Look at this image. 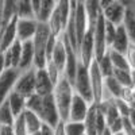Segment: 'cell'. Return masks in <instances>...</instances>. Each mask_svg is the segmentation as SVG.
<instances>
[{"label":"cell","instance_id":"cell-1","mask_svg":"<svg viewBox=\"0 0 135 135\" xmlns=\"http://www.w3.org/2000/svg\"><path fill=\"white\" fill-rule=\"evenodd\" d=\"M55 107H57L60 119L62 122H68V115H69V108L72 104V100L74 96L73 85L66 80L65 77H61V80L54 85L53 93H51Z\"/></svg>","mask_w":135,"mask_h":135},{"label":"cell","instance_id":"cell-2","mask_svg":"<svg viewBox=\"0 0 135 135\" xmlns=\"http://www.w3.org/2000/svg\"><path fill=\"white\" fill-rule=\"evenodd\" d=\"M51 35V32L47 27L46 23H39L37 32L34 35L31 43H32V47H34V66L37 69H41V68H45L47 62L46 58V43L49 41Z\"/></svg>","mask_w":135,"mask_h":135},{"label":"cell","instance_id":"cell-3","mask_svg":"<svg viewBox=\"0 0 135 135\" xmlns=\"http://www.w3.org/2000/svg\"><path fill=\"white\" fill-rule=\"evenodd\" d=\"M100 7H101V15H103L105 22L116 27L123 25L127 11L126 3L118 2V0H107V2H100Z\"/></svg>","mask_w":135,"mask_h":135},{"label":"cell","instance_id":"cell-4","mask_svg":"<svg viewBox=\"0 0 135 135\" xmlns=\"http://www.w3.org/2000/svg\"><path fill=\"white\" fill-rule=\"evenodd\" d=\"M72 85H73V91L76 95L81 96L88 103L93 104L91 80H89V68H85L81 64L78 65V69H77V73H76V77H74Z\"/></svg>","mask_w":135,"mask_h":135},{"label":"cell","instance_id":"cell-5","mask_svg":"<svg viewBox=\"0 0 135 135\" xmlns=\"http://www.w3.org/2000/svg\"><path fill=\"white\" fill-rule=\"evenodd\" d=\"M35 115H38V118L41 119V122L43 123V124H46V126H49L51 128L55 127L61 122L58 111H57V107H55L54 99H53L51 95L42 97L41 107H39V109H38V112Z\"/></svg>","mask_w":135,"mask_h":135},{"label":"cell","instance_id":"cell-6","mask_svg":"<svg viewBox=\"0 0 135 135\" xmlns=\"http://www.w3.org/2000/svg\"><path fill=\"white\" fill-rule=\"evenodd\" d=\"M78 61L85 68H89L91 64L95 61V43H93V32L92 30H88L84 38L78 43L77 49Z\"/></svg>","mask_w":135,"mask_h":135},{"label":"cell","instance_id":"cell-7","mask_svg":"<svg viewBox=\"0 0 135 135\" xmlns=\"http://www.w3.org/2000/svg\"><path fill=\"white\" fill-rule=\"evenodd\" d=\"M35 69L37 68H31L28 70L20 72L14 86V91L26 99L35 93Z\"/></svg>","mask_w":135,"mask_h":135},{"label":"cell","instance_id":"cell-8","mask_svg":"<svg viewBox=\"0 0 135 135\" xmlns=\"http://www.w3.org/2000/svg\"><path fill=\"white\" fill-rule=\"evenodd\" d=\"M72 19H73V25H74V30H76L77 41H78V43H80V41L84 38L86 31L89 30V27H88V19H86V14H85V8H84V2H73Z\"/></svg>","mask_w":135,"mask_h":135},{"label":"cell","instance_id":"cell-9","mask_svg":"<svg viewBox=\"0 0 135 135\" xmlns=\"http://www.w3.org/2000/svg\"><path fill=\"white\" fill-rule=\"evenodd\" d=\"M104 26H105V20L101 15L99 20L96 22L95 27L92 28L93 32V43H95V61L100 60L103 55L107 53V42H105V32H104Z\"/></svg>","mask_w":135,"mask_h":135},{"label":"cell","instance_id":"cell-10","mask_svg":"<svg viewBox=\"0 0 135 135\" xmlns=\"http://www.w3.org/2000/svg\"><path fill=\"white\" fill-rule=\"evenodd\" d=\"M89 80H91L92 88V96H93V104H99L103 99L104 92V77L100 73L96 61H93L89 66Z\"/></svg>","mask_w":135,"mask_h":135},{"label":"cell","instance_id":"cell-11","mask_svg":"<svg viewBox=\"0 0 135 135\" xmlns=\"http://www.w3.org/2000/svg\"><path fill=\"white\" fill-rule=\"evenodd\" d=\"M38 26L35 19H16V39L20 43L32 41Z\"/></svg>","mask_w":135,"mask_h":135},{"label":"cell","instance_id":"cell-12","mask_svg":"<svg viewBox=\"0 0 135 135\" xmlns=\"http://www.w3.org/2000/svg\"><path fill=\"white\" fill-rule=\"evenodd\" d=\"M19 73L20 72L18 69H6L4 73L0 76V104H3L9 93L14 91Z\"/></svg>","mask_w":135,"mask_h":135},{"label":"cell","instance_id":"cell-13","mask_svg":"<svg viewBox=\"0 0 135 135\" xmlns=\"http://www.w3.org/2000/svg\"><path fill=\"white\" fill-rule=\"evenodd\" d=\"M91 107V103H88L81 96L74 93L72 104L69 108V115H68V122H84L88 109Z\"/></svg>","mask_w":135,"mask_h":135},{"label":"cell","instance_id":"cell-14","mask_svg":"<svg viewBox=\"0 0 135 135\" xmlns=\"http://www.w3.org/2000/svg\"><path fill=\"white\" fill-rule=\"evenodd\" d=\"M62 38V35H61ZM65 46H66V51H68V55H66V62H65V68H64V73H62V77H65L68 81L70 84L73 83L74 77H76V73H77V69H78V65H80V61H78V55H77V51L73 50L69 43H68L64 38H62Z\"/></svg>","mask_w":135,"mask_h":135},{"label":"cell","instance_id":"cell-15","mask_svg":"<svg viewBox=\"0 0 135 135\" xmlns=\"http://www.w3.org/2000/svg\"><path fill=\"white\" fill-rule=\"evenodd\" d=\"M32 3V9H34V16L38 23H47L50 19L53 11L55 8L57 2H51V0H34Z\"/></svg>","mask_w":135,"mask_h":135},{"label":"cell","instance_id":"cell-16","mask_svg":"<svg viewBox=\"0 0 135 135\" xmlns=\"http://www.w3.org/2000/svg\"><path fill=\"white\" fill-rule=\"evenodd\" d=\"M53 89H54V84L49 78L45 68L35 69V93L38 96L45 97V96L51 95Z\"/></svg>","mask_w":135,"mask_h":135},{"label":"cell","instance_id":"cell-17","mask_svg":"<svg viewBox=\"0 0 135 135\" xmlns=\"http://www.w3.org/2000/svg\"><path fill=\"white\" fill-rule=\"evenodd\" d=\"M20 55H22V43L16 41L3 53L7 69H18L20 62Z\"/></svg>","mask_w":135,"mask_h":135},{"label":"cell","instance_id":"cell-18","mask_svg":"<svg viewBox=\"0 0 135 135\" xmlns=\"http://www.w3.org/2000/svg\"><path fill=\"white\" fill-rule=\"evenodd\" d=\"M16 39V19L0 30V53H4Z\"/></svg>","mask_w":135,"mask_h":135},{"label":"cell","instance_id":"cell-19","mask_svg":"<svg viewBox=\"0 0 135 135\" xmlns=\"http://www.w3.org/2000/svg\"><path fill=\"white\" fill-rule=\"evenodd\" d=\"M66 55H68V51H66V46L62 41V38L60 37L57 45H55V47L50 55L49 58V62H51L57 69L64 73V68H65V62H66Z\"/></svg>","mask_w":135,"mask_h":135},{"label":"cell","instance_id":"cell-20","mask_svg":"<svg viewBox=\"0 0 135 135\" xmlns=\"http://www.w3.org/2000/svg\"><path fill=\"white\" fill-rule=\"evenodd\" d=\"M130 45H131V41L127 35L126 30L123 28V26L116 27L115 38H114V41H112V45H111L109 49L114 50V51H118L120 54H126L128 47H130Z\"/></svg>","mask_w":135,"mask_h":135},{"label":"cell","instance_id":"cell-21","mask_svg":"<svg viewBox=\"0 0 135 135\" xmlns=\"http://www.w3.org/2000/svg\"><path fill=\"white\" fill-rule=\"evenodd\" d=\"M34 66V47L32 43L30 42H25L22 43V55H20V62H19V72H25Z\"/></svg>","mask_w":135,"mask_h":135},{"label":"cell","instance_id":"cell-22","mask_svg":"<svg viewBox=\"0 0 135 135\" xmlns=\"http://www.w3.org/2000/svg\"><path fill=\"white\" fill-rule=\"evenodd\" d=\"M6 103L8 104L11 112H12V115H14L15 118L20 116V115L26 111V97L22 96V95H19V93L15 92V91H12V92L9 93V96H8L7 100H6Z\"/></svg>","mask_w":135,"mask_h":135},{"label":"cell","instance_id":"cell-23","mask_svg":"<svg viewBox=\"0 0 135 135\" xmlns=\"http://www.w3.org/2000/svg\"><path fill=\"white\" fill-rule=\"evenodd\" d=\"M84 8H85V14H86V19H88V27H89V30H92L96 25V22L99 20V18L101 16L100 2H97V0L84 2Z\"/></svg>","mask_w":135,"mask_h":135},{"label":"cell","instance_id":"cell-24","mask_svg":"<svg viewBox=\"0 0 135 135\" xmlns=\"http://www.w3.org/2000/svg\"><path fill=\"white\" fill-rule=\"evenodd\" d=\"M126 7H127V11H126V16L122 26L126 30L131 43L135 45V9L128 3H126Z\"/></svg>","mask_w":135,"mask_h":135},{"label":"cell","instance_id":"cell-25","mask_svg":"<svg viewBox=\"0 0 135 135\" xmlns=\"http://www.w3.org/2000/svg\"><path fill=\"white\" fill-rule=\"evenodd\" d=\"M84 127H85V135H97V128H96V123H97V105L91 104L88 109V114L84 119Z\"/></svg>","mask_w":135,"mask_h":135},{"label":"cell","instance_id":"cell-26","mask_svg":"<svg viewBox=\"0 0 135 135\" xmlns=\"http://www.w3.org/2000/svg\"><path fill=\"white\" fill-rule=\"evenodd\" d=\"M23 120H25V126H26V130H27V135H32L41 130V127L43 126V123L41 122V119L38 118V115H35L34 112L31 111H25L23 114Z\"/></svg>","mask_w":135,"mask_h":135},{"label":"cell","instance_id":"cell-27","mask_svg":"<svg viewBox=\"0 0 135 135\" xmlns=\"http://www.w3.org/2000/svg\"><path fill=\"white\" fill-rule=\"evenodd\" d=\"M107 53L109 55L112 66H114V70H131L130 65H128V61L126 58V54H120V53L114 51L111 49H108Z\"/></svg>","mask_w":135,"mask_h":135},{"label":"cell","instance_id":"cell-28","mask_svg":"<svg viewBox=\"0 0 135 135\" xmlns=\"http://www.w3.org/2000/svg\"><path fill=\"white\" fill-rule=\"evenodd\" d=\"M15 7H16V19H35L31 2L19 0V2H15Z\"/></svg>","mask_w":135,"mask_h":135},{"label":"cell","instance_id":"cell-29","mask_svg":"<svg viewBox=\"0 0 135 135\" xmlns=\"http://www.w3.org/2000/svg\"><path fill=\"white\" fill-rule=\"evenodd\" d=\"M16 19V7L15 2H3V27L9 25L11 22H14Z\"/></svg>","mask_w":135,"mask_h":135},{"label":"cell","instance_id":"cell-30","mask_svg":"<svg viewBox=\"0 0 135 135\" xmlns=\"http://www.w3.org/2000/svg\"><path fill=\"white\" fill-rule=\"evenodd\" d=\"M96 64H97L99 70H100V73H101V74H103V77H104V78H105V77L112 76V73H114V66H112V64H111V60H109L108 53H105V54H104L100 60H97V61H96Z\"/></svg>","mask_w":135,"mask_h":135},{"label":"cell","instance_id":"cell-31","mask_svg":"<svg viewBox=\"0 0 135 135\" xmlns=\"http://www.w3.org/2000/svg\"><path fill=\"white\" fill-rule=\"evenodd\" d=\"M15 122V116L12 115L8 104L4 103L0 104V126H12Z\"/></svg>","mask_w":135,"mask_h":135},{"label":"cell","instance_id":"cell-32","mask_svg":"<svg viewBox=\"0 0 135 135\" xmlns=\"http://www.w3.org/2000/svg\"><path fill=\"white\" fill-rule=\"evenodd\" d=\"M112 77L123 88H131V70H114Z\"/></svg>","mask_w":135,"mask_h":135},{"label":"cell","instance_id":"cell-33","mask_svg":"<svg viewBox=\"0 0 135 135\" xmlns=\"http://www.w3.org/2000/svg\"><path fill=\"white\" fill-rule=\"evenodd\" d=\"M66 135H85V127L83 122H65Z\"/></svg>","mask_w":135,"mask_h":135},{"label":"cell","instance_id":"cell-34","mask_svg":"<svg viewBox=\"0 0 135 135\" xmlns=\"http://www.w3.org/2000/svg\"><path fill=\"white\" fill-rule=\"evenodd\" d=\"M45 70H46V73H47V76H49V78L51 80V83L55 85L60 80H61V77H62V73L55 68L51 62H46V65H45Z\"/></svg>","mask_w":135,"mask_h":135},{"label":"cell","instance_id":"cell-35","mask_svg":"<svg viewBox=\"0 0 135 135\" xmlns=\"http://www.w3.org/2000/svg\"><path fill=\"white\" fill-rule=\"evenodd\" d=\"M12 130H14V135H27V130L25 126V120L23 116H18L15 118V122L12 124Z\"/></svg>","mask_w":135,"mask_h":135},{"label":"cell","instance_id":"cell-36","mask_svg":"<svg viewBox=\"0 0 135 135\" xmlns=\"http://www.w3.org/2000/svg\"><path fill=\"white\" fill-rule=\"evenodd\" d=\"M104 32H105V42H107V47L109 49L111 45H112V41L115 38V34H116V26L108 23L105 22V26H104Z\"/></svg>","mask_w":135,"mask_h":135},{"label":"cell","instance_id":"cell-37","mask_svg":"<svg viewBox=\"0 0 135 135\" xmlns=\"http://www.w3.org/2000/svg\"><path fill=\"white\" fill-rule=\"evenodd\" d=\"M115 104H116V108H118V112H119V115L123 118V119H126L130 114V105L126 103V101H123L120 99H115Z\"/></svg>","mask_w":135,"mask_h":135},{"label":"cell","instance_id":"cell-38","mask_svg":"<svg viewBox=\"0 0 135 135\" xmlns=\"http://www.w3.org/2000/svg\"><path fill=\"white\" fill-rule=\"evenodd\" d=\"M126 58L128 61V65H130V69L132 72H135V45L131 43L130 45V47L126 53Z\"/></svg>","mask_w":135,"mask_h":135},{"label":"cell","instance_id":"cell-39","mask_svg":"<svg viewBox=\"0 0 135 135\" xmlns=\"http://www.w3.org/2000/svg\"><path fill=\"white\" fill-rule=\"evenodd\" d=\"M122 132H123V135H135V127H132L130 124L127 119L123 120V130H122Z\"/></svg>","mask_w":135,"mask_h":135},{"label":"cell","instance_id":"cell-40","mask_svg":"<svg viewBox=\"0 0 135 135\" xmlns=\"http://www.w3.org/2000/svg\"><path fill=\"white\" fill-rule=\"evenodd\" d=\"M53 135H66L65 131V122H60L55 127H53Z\"/></svg>","mask_w":135,"mask_h":135},{"label":"cell","instance_id":"cell-41","mask_svg":"<svg viewBox=\"0 0 135 135\" xmlns=\"http://www.w3.org/2000/svg\"><path fill=\"white\" fill-rule=\"evenodd\" d=\"M126 119L128 120V123L132 127H135V109H130V114H128V116Z\"/></svg>","mask_w":135,"mask_h":135},{"label":"cell","instance_id":"cell-42","mask_svg":"<svg viewBox=\"0 0 135 135\" xmlns=\"http://www.w3.org/2000/svg\"><path fill=\"white\" fill-rule=\"evenodd\" d=\"M7 69L6 68V62H4V57H3V53H0V76L4 73V70Z\"/></svg>","mask_w":135,"mask_h":135},{"label":"cell","instance_id":"cell-43","mask_svg":"<svg viewBox=\"0 0 135 135\" xmlns=\"http://www.w3.org/2000/svg\"><path fill=\"white\" fill-rule=\"evenodd\" d=\"M3 26V2H0V30Z\"/></svg>","mask_w":135,"mask_h":135},{"label":"cell","instance_id":"cell-44","mask_svg":"<svg viewBox=\"0 0 135 135\" xmlns=\"http://www.w3.org/2000/svg\"><path fill=\"white\" fill-rule=\"evenodd\" d=\"M131 88H135V72L131 70Z\"/></svg>","mask_w":135,"mask_h":135},{"label":"cell","instance_id":"cell-45","mask_svg":"<svg viewBox=\"0 0 135 135\" xmlns=\"http://www.w3.org/2000/svg\"><path fill=\"white\" fill-rule=\"evenodd\" d=\"M100 135H114V134H112V132H111V130H109V128L107 127V128H105V130H104L103 132H101Z\"/></svg>","mask_w":135,"mask_h":135},{"label":"cell","instance_id":"cell-46","mask_svg":"<svg viewBox=\"0 0 135 135\" xmlns=\"http://www.w3.org/2000/svg\"><path fill=\"white\" fill-rule=\"evenodd\" d=\"M114 135H123V132H118V134H114Z\"/></svg>","mask_w":135,"mask_h":135}]
</instances>
